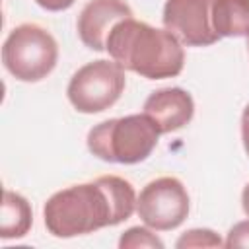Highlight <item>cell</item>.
Here are the masks:
<instances>
[{
	"instance_id": "1",
	"label": "cell",
	"mask_w": 249,
	"mask_h": 249,
	"mask_svg": "<svg viewBox=\"0 0 249 249\" xmlns=\"http://www.w3.org/2000/svg\"><path fill=\"white\" fill-rule=\"evenodd\" d=\"M136 200L130 181L119 175H101L95 181L54 193L43 206L45 228L60 239L86 235L128 220L136 210Z\"/></svg>"
},
{
	"instance_id": "2",
	"label": "cell",
	"mask_w": 249,
	"mask_h": 249,
	"mask_svg": "<svg viewBox=\"0 0 249 249\" xmlns=\"http://www.w3.org/2000/svg\"><path fill=\"white\" fill-rule=\"evenodd\" d=\"M105 51L123 70L148 80L179 76L185 66V51L173 33L134 18H126L111 29Z\"/></svg>"
},
{
	"instance_id": "3",
	"label": "cell",
	"mask_w": 249,
	"mask_h": 249,
	"mask_svg": "<svg viewBox=\"0 0 249 249\" xmlns=\"http://www.w3.org/2000/svg\"><path fill=\"white\" fill-rule=\"evenodd\" d=\"M160 130L154 121L142 115H126L95 124L88 132V150L109 163H140L158 146Z\"/></svg>"
},
{
	"instance_id": "4",
	"label": "cell",
	"mask_w": 249,
	"mask_h": 249,
	"mask_svg": "<svg viewBox=\"0 0 249 249\" xmlns=\"http://www.w3.org/2000/svg\"><path fill=\"white\" fill-rule=\"evenodd\" d=\"M58 60L54 37L37 23H21L10 31L2 47L6 70L19 82H39L47 78Z\"/></svg>"
},
{
	"instance_id": "5",
	"label": "cell",
	"mask_w": 249,
	"mask_h": 249,
	"mask_svg": "<svg viewBox=\"0 0 249 249\" xmlns=\"http://www.w3.org/2000/svg\"><path fill=\"white\" fill-rule=\"evenodd\" d=\"M124 84V70L115 60L99 58L84 64L72 74L66 95L78 113L93 115L113 107L119 101Z\"/></svg>"
},
{
	"instance_id": "6",
	"label": "cell",
	"mask_w": 249,
	"mask_h": 249,
	"mask_svg": "<svg viewBox=\"0 0 249 249\" xmlns=\"http://www.w3.org/2000/svg\"><path fill=\"white\" fill-rule=\"evenodd\" d=\"M189 208V193L177 177H158L150 181L136 200L140 220L158 231L179 228L187 220Z\"/></svg>"
},
{
	"instance_id": "7",
	"label": "cell",
	"mask_w": 249,
	"mask_h": 249,
	"mask_svg": "<svg viewBox=\"0 0 249 249\" xmlns=\"http://www.w3.org/2000/svg\"><path fill=\"white\" fill-rule=\"evenodd\" d=\"M214 0H165L163 27L187 47H208L220 37L212 27Z\"/></svg>"
},
{
	"instance_id": "8",
	"label": "cell",
	"mask_w": 249,
	"mask_h": 249,
	"mask_svg": "<svg viewBox=\"0 0 249 249\" xmlns=\"http://www.w3.org/2000/svg\"><path fill=\"white\" fill-rule=\"evenodd\" d=\"M126 18H132V10L124 0H89L76 23L80 41L91 51H105L111 29Z\"/></svg>"
},
{
	"instance_id": "9",
	"label": "cell",
	"mask_w": 249,
	"mask_h": 249,
	"mask_svg": "<svg viewBox=\"0 0 249 249\" xmlns=\"http://www.w3.org/2000/svg\"><path fill=\"white\" fill-rule=\"evenodd\" d=\"M144 113L154 121L160 134H167L191 123L195 101L183 88H161L148 95L144 101Z\"/></svg>"
},
{
	"instance_id": "10",
	"label": "cell",
	"mask_w": 249,
	"mask_h": 249,
	"mask_svg": "<svg viewBox=\"0 0 249 249\" xmlns=\"http://www.w3.org/2000/svg\"><path fill=\"white\" fill-rule=\"evenodd\" d=\"M212 27L218 37H249V0H214Z\"/></svg>"
},
{
	"instance_id": "11",
	"label": "cell",
	"mask_w": 249,
	"mask_h": 249,
	"mask_svg": "<svg viewBox=\"0 0 249 249\" xmlns=\"http://www.w3.org/2000/svg\"><path fill=\"white\" fill-rule=\"evenodd\" d=\"M33 224V212L31 204L25 196L4 191L2 196V214H0V237L2 239H18L23 237Z\"/></svg>"
},
{
	"instance_id": "12",
	"label": "cell",
	"mask_w": 249,
	"mask_h": 249,
	"mask_svg": "<svg viewBox=\"0 0 249 249\" xmlns=\"http://www.w3.org/2000/svg\"><path fill=\"white\" fill-rule=\"evenodd\" d=\"M119 247L121 249H163V241L152 233L148 228H140V226H134V228H128L121 239H119Z\"/></svg>"
},
{
	"instance_id": "13",
	"label": "cell",
	"mask_w": 249,
	"mask_h": 249,
	"mask_svg": "<svg viewBox=\"0 0 249 249\" xmlns=\"http://www.w3.org/2000/svg\"><path fill=\"white\" fill-rule=\"evenodd\" d=\"M224 241L222 237L208 230V228H195V230H189L185 231L177 241H175V247L177 249H191V247H222Z\"/></svg>"
},
{
	"instance_id": "14",
	"label": "cell",
	"mask_w": 249,
	"mask_h": 249,
	"mask_svg": "<svg viewBox=\"0 0 249 249\" xmlns=\"http://www.w3.org/2000/svg\"><path fill=\"white\" fill-rule=\"evenodd\" d=\"M224 245L226 247H249V220H243L231 226Z\"/></svg>"
},
{
	"instance_id": "15",
	"label": "cell",
	"mask_w": 249,
	"mask_h": 249,
	"mask_svg": "<svg viewBox=\"0 0 249 249\" xmlns=\"http://www.w3.org/2000/svg\"><path fill=\"white\" fill-rule=\"evenodd\" d=\"M43 10H49V12H62V10H68L76 0H35Z\"/></svg>"
},
{
	"instance_id": "16",
	"label": "cell",
	"mask_w": 249,
	"mask_h": 249,
	"mask_svg": "<svg viewBox=\"0 0 249 249\" xmlns=\"http://www.w3.org/2000/svg\"><path fill=\"white\" fill-rule=\"evenodd\" d=\"M241 140H243V148L249 156V103L245 105L243 115H241Z\"/></svg>"
},
{
	"instance_id": "17",
	"label": "cell",
	"mask_w": 249,
	"mask_h": 249,
	"mask_svg": "<svg viewBox=\"0 0 249 249\" xmlns=\"http://www.w3.org/2000/svg\"><path fill=\"white\" fill-rule=\"evenodd\" d=\"M241 206H243V212L249 216V183L243 187V193H241Z\"/></svg>"
},
{
	"instance_id": "18",
	"label": "cell",
	"mask_w": 249,
	"mask_h": 249,
	"mask_svg": "<svg viewBox=\"0 0 249 249\" xmlns=\"http://www.w3.org/2000/svg\"><path fill=\"white\" fill-rule=\"evenodd\" d=\"M247 49H249V37H247Z\"/></svg>"
}]
</instances>
